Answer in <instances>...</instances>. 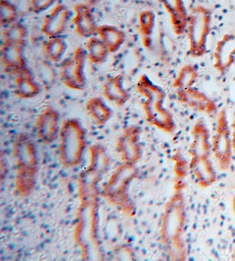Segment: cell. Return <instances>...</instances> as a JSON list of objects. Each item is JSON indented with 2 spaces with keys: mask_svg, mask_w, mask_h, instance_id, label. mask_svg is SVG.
<instances>
[{
  "mask_svg": "<svg viewBox=\"0 0 235 261\" xmlns=\"http://www.w3.org/2000/svg\"><path fill=\"white\" fill-rule=\"evenodd\" d=\"M73 23L76 33L84 38L95 36L99 25L96 22L93 12L88 6L79 4L75 7Z\"/></svg>",
  "mask_w": 235,
  "mask_h": 261,
  "instance_id": "cell-9",
  "label": "cell"
},
{
  "mask_svg": "<svg viewBox=\"0 0 235 261\" xmlns=\"http://www.w3.org/2000/svg\"><path fill=\"white\" fill-rule=\"evenodd\" d=\"M88 60L95 64H103L111 54L107 45L99 37L93 36L88 39L86 43Z\"/></svg>",
  "mask_w": 235,
  "mask_h": 261,
  "instance_id": "cell-15",
  "label": "cell"
},
{
  "mask_svg": "<svg viewBox=\"0 0 235 261\" xmlns=\"http://www.w3.org/2000/svg\"><path fill=\"white\" fill-rule=\"evenodd\" d=\"M71 12L66 6L58 5L44 19L42 31L46 36L60 37L67 29Z\"/></svg>",
  "mask_w": 235,
  "mask_h": 261,
  "instance_id": "cell-6",
  "label": "cell"
},
{
  "mask_svg": "<svg viewBox=\"0 0 235 261\" xmlns=\"http://www.w3.org/2000/svg\"><path fill=\"white\" fill-rule=\"evenodd\" d=\"M37 128L39 137L45 141H51L56 138L59 129V115L51 108L45 110L39 117Z\"/></svg>",
  "mask_w": 235,
  "mask_h": 261,
  "instance_id": "cell-12",
  "label": "cell"
},
{
  "mask_svg": "<svg viewBox=\"0 0 235 261\" xmlns=\"http://www.w3.org/2000/svg\"><path fill=\"white\" fill-rule=\"evenodd\" d=\"M1 60L8 71L19 74L26 69L23 46L5 42L1 48Z\"/></svg>",
  "mask_w": 235,
  "mask_h": 261,
  "instance_id": "cell-10",
  "label": "cell"
},
{
  "mask_svg": "<svg viewBox=\"0 0 235 261\" xmlns=\"http://www.w3.org/2000/svg\"><path fill=\"white\" fill-rule=\"evenodd\" d=\"M213 67L224 74L235 63V33H226L217 42L213 54Z\"/></svg>",
  "mask_w": 235,
  "mask_h": 261,
  "instance_id": "cell-5",
  "label": "cell"
},
{
  "mask_svg": "<svg viewBox=\"0 0 235 261\" xmlns=\"http://www.w3.org/2000/svg\"><path fill=\"white\" fill-rule=\"evenodd\" d=\"M97 35L105 43L111 54L117 52L126 40V34L115 25L103 24L99 25Z\"/></svg>",
  "mask_w": 235,
  "mask_h": 261,
  "instance_id": "cell-14",
  "label": "cell"
},
{
  "mask_svg": "<svg viewBox=\"0 0 235 261\" xmlns=\"http://www.w3.org/2000/svg\"><path fill=\"white\" fill-rule=\"evenodd\" d=\"M38 76L45 86H50L54 82V71L53 68L46 63H42L38 66Z\"/></svg>",
  "mask_w": 235,
  "mask_h": 261,
  "instance_id": "cell-22",
  "label": "cell"
},
{
  "mask_svg": "<svg viewBox=\"0 0 235 261\" xmlns=\"http://www.w3.org/2000/svg\"><path fill=\"white\" fill-rule=\"evenodd\" d=\"M88 60L85 49L77 47L72 56L61 66L60 77L70 89L83 90L86 86V64Z\"/></svg>",
  "mask_w": 235,
  "mask_h": 261,
  "instance_id": "cell-3",
  "label": "cell"
},
{
  "mask_svg": "<svg viewBox=\"0 0 235 261\" xmlns=\"http://www.w3.org/2000/svg\"><path fill=\"white\" fill-rule=\"evenodd\" d=\"M155 15L153 12L146 10L141 12L139 15V25L140 32L142 33L144 44L147 48H149L150 39L153 33L154 25H155Z\"/></svg>",
  "mask_w": 235,
  "mask_h": 261,
  "instance_id": "cell-19",
  "label": "cell"
},
{
  "mask_svg": "<svg viewBox=\"0 0 235 261\" xmlns=\"http://www.w3.org/2000/svg\"><path fill=\"white\" fill-rule=\"evenodd\" d=\"M86 109L90 115L99 123H105L111 117V110L100 97L90 99L86 103Z\"/></svg>",
  "mask_w": 235,
  "mask_h": 261,
  "instance_id": "cell-18",
  "label": "cell"
},
{
  "mask_svg": "<svg viewBox=\"0 0 235 261\" xmlns=\"http://www.w3.org/2000/svg\"><path fill=\"white\" fill-rule=\"evenodd\" d=\"M17 9L16 7L9 0H1L0 2V23L2 27H7L12 23L16 22Z\"/></svg>",
  "mask_w": 235,
  "mask_h": 261,
  "instance_id": "cell-21",
  "label": "cell"
},
{
  "mask_svg": "<svg viewBox=\"0 0 235 261\" xmlns=\"http://www.w3.org/2000/svg\"><path fill=\"white\" fill-rule=\"evenodd\" d=\"M103 94L109 101L117 106H123L128 101L130 95L124 86L122 74L109 76L103 86Z\"/></svg>",
  "mask_w": 235,
  "mask_h": 261,
  "instance_id": "cell-11",
  "label": "cell"
},
{
  "mask_svg": "<svg viewBox=\"0 0 235 261\" xmlns=\"http://www.w3.org/2000/svg\"><path fill=\"white\" fill-rule=\"evenodd\" d=\"M137 90L144 97V107L148 121L156 126L170 130L173 127L171 115L164 107L166 93L146 74L137 82Z\"/></svg>",
  "mask_w": 235,
  "mask_h": 261,
  "instance_id": "cell-1",
  "label": "cell"
},
{
  "mask_svg": "<svg viewBox=\"0 0 235 261\" xmlns=\"http://www.w3.org/2000/svg\"><path fill=\"white\" fill-rule=\"evenodd\" d=\"M40 93V86L28 69L17 74L15 93L21 99H32Z\"/></svg>",
  "mask_w": 235,
  "mask_h": 261,
  "instance_id": "cell-13",
  "label": "cell"
},
{
  "mask_svg": "<svg viewBox=\"0 0 235 261\" xmlns=\"http://www.w3.org/2000/svg\"><path fill=\"white\" fill-rule=\"evenodd\" d=\"M169 15L172 29L175 35L187 33L188 13L184 0H158Z\"/></svg>",
  "mask_w": 235,
  "mask_h": 261,
  "instance_id": "cell-7",
  "label": "cell"
},
{
  "mask_svg": "<svg viewBox=\"0 0 235 261\" xmlns=\"http://www.w3.org/2000/svg\"><path fill=\"white\" fill-rule=\"evenodd\" d=\"M178 99L192 109L210 113L216 110V104L202 91L195 87L177 90Z\"/></svg>",
  "mask_w": 235,
  "mask_h": 261,
  "instance_id": "cell-8",
  "label": "cell"
},
{
  "mask_svg": "<svg viewBox=\"0 0 235 261\" xmlns=\"http://www.w3.org/2000/svg\"><path fill=\"white\" fill-rule=\"evenodd\" d=\"M199 78V70L193 64H186L179 70L172 82V86L177 90L195 87Z\"/></svg>",
  "mask_w": 235,
  "mask_h": 261,
  "instance_id": "cell-16",
  "label": "cell"
},
{
  "mask_svg": "<svg viewBox=\"0 0 235 261\" xmlns=\"http://www.w3.org/2000/svg\"><path fill=\"white\" fill-rule=\"evenodd\" d=\"M212 21V11L203 6H196L189 13L187 33L192 58H200L206 55Z\"/></svg>",
  "mask_w": 235,
  "mask_h": 261,
  "instance_id": "cell-2",
  "label": "cell"
},
{
  "mask_svg": "<svg viewBox=\"0 0 235 261\" xmlns=\"http://www.w3.org/2000/svg\"><path fill=\"white\" fill-rule=\"evenodd\" d=\"M56 2L57 0H32L31 8L33 13L39 14L50 9Z\"/></svg>",
  "mask_w": 235,
  "mask_h": 261,
  "instance_id": "cell-23",
  "label": "cell"
},
{
  "mask_svg": "<svg viewBox=\"0 0 235 261\" xmlns=\"http://www.w3.org/2000/svg\"><path fill=\"white\" fill-rule=\"evenodd\" d=\"M60 138L65 161L75 162L84 146V132L81 125L75 119L66 121L61 128Z\"/></svg>",
  "mask_w": 235,
  "mask_h": 261,
  "instance_id": "cell-4",
  "label": "cell"
},
{
  "mask_svg": "<svg viewBox=\"0 0 235 261\" xmlns=\"http://www.w3.org/2000/svg\"><path fill=\"white\" fill-rule=\"evenodd\" d=\"M87 1H89V3L91 4H96L97 3L99 0H87Z\"/></svg>",
  "mask_w": 235,
  "mask_h": 261,
  "instance_id": "cell-24",
  "label": "cell"
},
{
  "mask_svg": "<svg viewBox=\"0 0 235 261\" xmlns=\"http://www.w3.org/2000/svg\"><path fill=\"white\" fill-rule=\"evenodd\" d=\"M5 42L23 46L28 37V30L22 23L15 22L8 25L4 32Z\"/></svg>",
  "mask_w": 235,
  "mask_h": 261,
  "instance_id": "cell-20",
  "label": "cell"
},
{
  "mask_svg": "<svg viewBox=\"0 0 235 261\" xmlns=\"http://www.w3.org/2000/svg\"><path fill=\"white\" fill-rule=\"evenodd\" d=\"M68 45L66 41L61 37L49 38L45 46V54L48 60L53 63L60 62L62 60Z\"/></svg>",
  "mask_w": 235,
  "mask_h": 261,
  "instance_id": "cell-17",
  "label": "cell"
}]
</instances>
